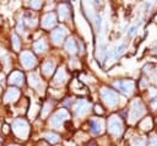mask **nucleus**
Masks as SVG:
<instances>
[{
  "label": "nucleus",
  "instance_id": "26",
  "mask_svg": "<svg viewBox=\"0 0 157 146\" xmlns=\"http://www.w3.org/2000/svg\"><path fill=\"white\" fill-rule=\"evenodd\" d=\"M25 20H26V23H27L28 26H34V25L37 23V22H36V18L32 17V16H31V17H27V16H26Z\"/></svg>",
  "mask_w": 157,
  "mask_h": 146
},
{
  "label": "nucleus",
  "instance_id": "12",
  "mask_svg": "<svg viewBox=\"0 0 157 146\" xmlns=\"http://www.w3.org/2000/svg\"><path fill=\"white\" fill-rule=\"evenodd\" d=\"M55 23H56V17H55V15L52 13V12L47 13V15L42 18V26H43L44 28H50V27H53Z\"/></svg>",
  "mask_w": 157,
  "mask_h": 146
},
{
  "label": "nucleus",
  "instance_id": "27",
  "mask_svg": "<svg viewBox=\"0 0 157 146\" xmlns=\"http://www.w3.org/2000/svg\"><path fill=\"white\" fill-rule=\"evenodd\" d=\"M148 146H157V135L151 136V139L148 141Z\"/></svg>",
  "mask_w": 157,
  "mask_h": 146
},
{
  "label": "nucleus",
  "instance_id": "3",
  "mask_svg": "<svg viewBox=\"0 0 157 146\" xmlns=\"http://www.w3.org/2000/svg\"><path fill=\"white\" fill-rule=\"evenodd\" d=\"M101 94H102V99L104 101V103L108 107H115L118 104V102H119L118 94L112 90H108V88L103 87L101 90Z\"/></svg>",
  "mask_w": 157,
  "mask_h": 146
},
{
  "label": "nucleus",
  "instance_id": "29",
  "mask_svg": "<svg viewBox=\"0 0 157 146\" xmlns=\"http://www.w3.org/2000/svg\"><path fill=\"white\" fill-rule=\"evenodd\" d=\"M33 9H39L40 7V5H42V2L40 1H31V4H29Z\"/></svg>",
  "mask_w": 157,
  "mask_h": 146
},
{
  "label": "nucleus",
  "instance_id": "6",
  "mask_svg": "<svg viewBox=\"0 0 157 146\" xmlns=\"http://www.w3.org/2000/svg\"><path fill=\"white\" fill-rule=\"evenodd\" d=\"M125 49H126V43H120L119 45L114 47L112 50H109V52L107 53V63H108V64L113 63L117 58H119V56L125 52Z\"/></svg>",
  "mask_w": 157,
  "mask_h": 146
},
{
  "label": "nucleus",
  "instance_id": "24",
  "mask_svg": "<svg viewBox=\"0 0 157 146\" xmlns=\"http://www.w3.org/2000/svg\"><path fill=\"white\" fill-rule=\"evenodd\" d=\"M20 45H21V43H20L18 37L16 34H13L12 36V47H13V49L15 50H20Z\"/></svg>",
  "mask_w": 157,
  "mask_h": 146
},
{
  "label": "nucleus",
  "instance_id": "33",
  "mask_svg": "<svg viewBox=\"0 0 157 146\" xmlns=\"http://www.w3.org/2000/svg\"><path fill=\"white\" fill-rule=\"evenodd\" d=\"M0 82H1V83L4 82V75H0Z\"/></svg>",
  "mask_w": 157,
  "mask_h": 146
},
{
  "label": "nucleus",
  "instance_id": "20",
  "mask_svg": "<svg viewBox=\"0 0 157 146\" xmlns=\"http://www.w3.org/2000/svg\"><path fill=\"white\" fill-rule=\"evenodd\" d=\"M54 67H55V64H54L53 61H47V63H44V65H43V72H44V75L49 76V75L53 72Z\"/></svg>",
  "mask_w": 157,
  "mask_h": 146
},
{
  "label": "nucleus",
  "instance_id": "19",
  "mask_svg": "<svg viewBox=\"0 0 157 146\" xmlns=\"http://www.w3.org/2000/svg\"><path fill=\"white\" fill-rule=\"evenodd\" d=\"M58 11H59V17H60V20H65V18H67L69 17V7L66 6V5H59V9H58Z\"/></svg>",
  "mask_w": 157,
  "mask_h": 146
},
{
  "label": "nucleus",
  "instance_id": "10",
  "mask_svg": "<svg viewBox=\"0 0 157 146\" xmlns=\"http://www.w3.org/2000/svg\"><path fill=\"white\" fill-rule=\"evenodd\" d=\"M21 63L26 69H32L36 65V58L31 52H23L21 54Z\"/></svg>",
  "mask_w": 157,
  "mask_h": 146
},
{
  "label": "nucleus",
  "instance_id": "21",
  "mask_svg": "<svg viewBox=\"0 0 157 146\" xmlns=\"http://www.w3.org/2000/svg\"><path fill=\"white\" fill-rule=\"evenodd\" d=\"M44 137H45L49 142H52V144H55V142L59 141V136H58L56 134H54V133H47V134H44Z\"/></svg>",
  "mask_w": 157,
  "mask_h": 146
},
{
  "label": "nucleus",
  "instance_id": "36",
  "mask_svg": "<svg viewBox=\"0 0 157 146\" xmlns=\"http://www.w3.org/2000/svg\"><path fill=\"white\" fill-rule=\"evenodd\" d=\"M9 146H16V145H9Z\"/></svg>",
  "mask_w": 157,
  "mask_h": 146
},
{
  "label": "nucleus",
  "instance_id": "15",
  "mask_svg": "<svg viewBox=\"0 0 157 146\" xmlns=\"http://www.w3.org/2000/svg\"><path fill=\"white\" fill-rule=\"evenodd\" d=\"M18 96H20L18 90L15 88V87H11V88L7 90V92H6L5 97H4V99H5V102H13V101L17 99Z\"/></svg>",
  "mask_w": 157,
  "mask_h": 146
},
{
  "label": "nucleus",
  "instance_id": "17",
  "mask_svg": "<svg viewBox=\"0 0 157 146\" xmlns=\"http://www.w3.org/2000/svg\"><path fill=\"white\" fill-rule=\"evenodd\" d=\"M65 49L67 53L70 54H75L76 53V44H75V40L72 38H69L65 43Z\"/></svg>",
  "mask_w": 157,
  "mask_h": 146
},
{
  "label": "nucleus",
  "instance_id": "23",
  "mask_svg": "<svg viewBox=\"0 0 157 146\" xmlns=\"http://www.w3.org/2000/svg\"><path fill=\"white\" fill-rule=\"evenodd\" d=\"M151 126H152V121H151L150 118L145 119V120L140 124V128H141L142 130H148V129H151Z\"/></svg>",
  "mask_w": 157,
  "mask_h": 146
},
{
  "label": "nucleus",
  "instance_id": "5",
  "mask_svg": "<svg viewBox=\"0 0 157 146\" xmlns=\"http://www.w3.org/2000/svg\"><path fill=\"white\" fill-rule=\"evenodd\" d=\"M114 87L120 91L121 93L126 94V96H130L134 91V87H135V83L132 80H121V81H117L114 82Z\"/></svg>",
  "mask_w": 157,
  "mask_h": 146
},
{
  "label": "nucleus",
  "instance_id": "16",
  "mask_svg": "<svg viewBox=\"0 0 157 146\" xmlns=\"http://www.w3.org/2000/svg\"><path fill=\"white\" fill-rule=\"evenodd\" d=\"M66 79V74H65V70L63 67H60L58 71H56V75L54 77V82L55 83H63Z\"/></svg>",
  "mask_w": 157,
  "mask_h": 146
},
{
  "label": "nucleus",
  "instance_id": "2",
  "mask_svg": "<svg viewBox=\"0 0 157 146\" xmlns=\"http://www.w3.org/2000/svg\"><path fill=\"white\" fill-rule=\"evenodd\" d=\"M108 130L114 136H120L123 134V123L118 115H112L108 120Z\"/></svg>",
  "mask_w": 157,
  "mask_h": 146
},
{
  "label": "nucleus",
  "instance_id": "18",
  "mask_svg": "<svg viewBox=\"0 0 157 146\" xmlns=\"http://www.w3.org/2000/svg\"><path fill=\"white\" fill-rule=\"evenodd\" d=\"M33 48H34V50H36L37 53H43V52L47 49V43H45L44 39H39V40H37V42L34 43Z\"/></svg>",
  "mask_w": 157,
  "mask_h": 146
},
{
  "label": "nucleus",
  "instance_id": "9",
  "mask_svg": "<svg viewBox=\"0 0 157 146\" xmlns=\"http://www.w3.org/2000/svg\"><path fill=\"white\" fill-rule=\"evenodd\" d=\"M66 36V29L65 27L63 26H59L58 28H55L53 32H52V40L54 44H61L64 38Z\"/></svg>",
  "mask_w": 157,
  "mask_h": 146
},
{
  "label": "nucleus",
  "instance_id": "13",
  "mask_svg": "<svg viewBox=\"0 0 157 146\" xmlns=\"http://www.w3.org/2000/svg\"><path fill=\"white\" fill-rule=\"evenodd\" d=\"M9 82L12 85H22L23 83V74L20 71H13L9 77Z\"/></svg>",
  "mask_w": 157,
  "mask_h": 146
},
{
  "label": "nucleus",
  "instance_id": "4",
  "mask_svg": "<svg viewBox=\"0 0 157 146\" xmlns=\"http://www.w3.org/2000/svg\"><path fill=\"white\" fill-rule=\"evenodd\" d=\"M12 129L15 131V134L21 137V139H26L28 136V133H29V128H28V124L22 120V119H17L13 121V125H12Z\"/></svg>",
  "mask_w": 157,
  "mask_h": 146
},
{
  "label": "nucleus",
  "instance_id": "32",
  "mask_svg": "<svg viewBox=\"0 0 157 146\" xmlns=\"http://www.w3.org/2000/svg\"><path fill=\"white\" fill-rule=\"evenodd\" d=\"M96 110H97L98 113H102V110H101V107H98V106L96 107Z\"/></svg>",
  "mask_w": 157,
  "mask_h": 146
},
{
  "label": "nucleus",
  "instance_id": "34",
  "mask_svg": "<svg viewBox=\"0 0 157 146\" xmlns=\"http://www.w3.org/2000/svg\"><path fill=\"white\" fill-rule=\"evenodd\" d=\"M4 131H5V133H7V126H6V125L4 126Z\"/></svg>",
  "mask_w": 157,
  "mask_h": 146
},
{
  "label": "nucleus",
  "instance_id": "14",
  "mask_svg": "<svg viewBox=\"0 0 157 146\" xmlns=\"http://www.w3.org/2000/svg\"><path fill=\"white\" fill-rule=\"evenodd\" d=\"M28 83H29V86L37 88L38 91H39V88L43 87V83H42V81H40V79L37 74H31L28 76Z\"/></svg>",
  "mask_w": 157,
  "mask_h": 146
},
{
  "label": "nucleus",
  "instance_id": "7",
  "mask_svg": "<svg viewBox=\"0 0 157 146\" xmlns=\"http://www.w3.org/2000/svg\"><path fill=\"white\" fill-rule=\"evenodd\" d=\"M67 118H69V113H67L65 109H60V110H58V112L53 115V118L50 119V125L54 126V128H60L61 124H63Z\"/></svg>",
  "mask_w": 157,
  "mask_h": 146
},
{
  "label": "nucleus",
  "instance_id": "1",
  "mask_svg": "<svg viewBox=\"0 0 157 146\" xmlns=\"http://www.w3.org/2000/svg\"><path fill=\"white\" fill-rule=\"evenodd\" d=\"M145 112H146V109H145V106L141 103V101L135 99V101L131 103V107H130L129 121H130V123H135L137 119H140V118L145 114Z\"/></svg>",
  "mask_w": 157,
  "mask_h": 146
},
{
  "label": "nucleus",
  "instance_id": "31",
  "mask_svg": "<svg viewBox=\"0 0 157 146\" xmlns=\"http://www.w3.org/2000/svg\"><path fill=\"white\" fill-rule=\"evenodd\" d=\"M152 107H153V108H157V97L153 98V101H152Z\"/></svg>",
  "mask_w": 157,
  "mask_h": 146
},
{
  "label": "nucleus",
  "instance_id": "8",
  "mask_svg": "<svg viewBox=\"0 0 157 146\" xmlns=\"http://www.w3.org/2000/svg\"><path fill=\"white\" fill-rule=\"evenodd\" d=\"M90 108H91V104L86 99H78L74 106V109L77 117H85L90 112Z\"/></svg>",
  "mask_w": 157,
  "mask_h": 146
},
{
  "label": "nucleus",
  "instance_id": "11",
  "mask_svg": "<svg viewBox=\"0 0 157 146\" xmlns=\"http://www.w3.org/2000/svg\"><path fill=\"white\" fill-rule=\"evenodd\" d=\"M104 130V121L102 119H92L91 120V131L94 134V135H98V134H102Z\"/></svg>",
  "mask_w": 157,
  "mask_h": 146
},
{
  "label": "nucleus",
  "instance_id": "28",
  "mask_svg": "<svg viewBox=\"0 0 157 146\" xmlns=\"http://www.w3.org/2000/svg\"><path fill=\"white\" fill-rule=\"evenodd\" d=\"M50 108H52V106L47 103V104L44 106V108H43V112H42V117H45V115L48 114V112L50 110Z\"/></svg>",
  "mask_w": 157,
  "mask_h": 146
},
{
  "label": "nucleus",
  "instance_id": "25",
  "mask_svg": "<svg viewBox=\"0 0 157 146\" xmlns=\"http://www.w3.org/2000/svg\"><path fill=\"white\" fill-rule=\"evenodd\" d=\"M137 28H139V26H137V25H134V26H131V27L128 29V34H129V36H134V34H136V32H137Z\"/></svg>",
  "mask_w": 157,
  "mask_h": 146
},
{
  "label": "nucleus",
  "instance_id": "35",
  "mask_svg": "<svg viewBox=\"0 0 157 146\" xmlns=\"http://www.w3.org/2000/svg\"><path fill=\"white\" fill-rule=\"evenodd\" d=\"M155 81H156V82H157V75H156V76H155Z\"/></svg>",
  "mask_w": 157,
  "mask_h": 146
},
{
  "label": "nucleus",
  "instance_id": "22",
  "mask_svg": "<svg viewBox=\"0 0 157 146\" xmlns=\"http://www.w3.org/2000/svg\"><path fill=\"white\" fill-rule=\"evenodd\" d=\"M146 141L144 140V137H134L131 140V146H145Z\"/></svg>",
  "mask_w": 157,
  "mask_h": 146
},
{
  "label": "nucleus",
  "instance_id": "30",
  "mask_svg": "<svg viewBox=\"0 0 157 146\" xmlns=\"http://www.w3.org/2000/svg\"><path fill=\"white\" fill-rule=\"evenodd\" d=\"M17 29H18V32H22V31H23V26H22V21H20V22H18V25H17Z\"/></svg>",
  "mask_w": 157,
  "mask_h": 146
}]
</instances>
